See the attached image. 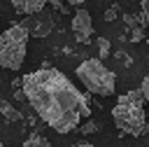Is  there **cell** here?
I'll return each instance as SVG.
<instances>
[{
    "label": "cell",
    "mask_w": 149,
    "mask_h": 147,
    "mask_svg": "<svg viewBox=\"0 0 149 147\" xmlns=\"http://www.w3.org/2000/svg\"><path fill=\"white\" fill-rule=\"evenodd\" d=\"M72 30H74V40L86 44L91 33H93V21H91V14L88 9H74V16H72Z\"/></svg>",
    "instance_id": "cell-6"
},
{
    "label": "cell",
    "mask_w": 149,
    "mask_h": 147,
    "mask_svg": "<svg viewBox=\"0 0 149 147\" xmlns=\"http://www.w3.org/2000/svg\"><path fill=\"white\" fill-rule=\"evenodd\" d=\"M23 26L28 28V35L33 37H47L51 30H54V19H51V12L49 9H40L35 14H30Z\"/></svg>",
    "instance_id": "cell-5"
},
{
    "label": "cell",
    "mask_w": 149,
    "mask_h": 147,
    "mask_svg": "<svg viewBox=\"0 0 149 147\" xmlns=\"http://www.w3.org/2000/svg\"><path fill=\"white\" fill-rule=\"evenodd\" d=\"M77 77L86 86L88 93L95 96H112L116 86V75L98 58H86L84 63L77 65Z\"/></svg>",
    "instance_id": "cell-3"
},
{
    "label": "cell",
    "mask_w": 149,
    "mask_h": 147,
    "mask_svg": "<svg viewBox=\"0 0 149 147\" xmlns=\"http://www.w3.org/2000/svg\"><path fill=\"white\" fill-rule=\"evenodd\" d=\"M140 93H142L144 98H149V77H147V79H142V86H140Z\"/></svg>",
    "instance_id": "cell-15"
},
{
    "label": "cell",
    "mask_w": 149,
    "mask_h": 147,
    "mask_svg": "<svg viewBox=\"0 0 149 147\" xmlns=\"http://www.w3.org/2000/svg\"><path fill=\"white\" fill-rule=\"evenodd\" d=\"M28 49V28L21 23H14L5 33H0V65L7 70H19L26 61Z\"/></svg>",
    "instance_id": "cell-4"
},
{
    "label": "cell",
    "mask_w": 149,
    "mask_h": 147,
    "mask_svg": "<svg viewBox=\"0 0 149 147\" xmlns=\"http://www.w3.org/2000/svg\"><path fill=\"white\" fill-rule=\"evenodd\" d=\"M123 21H126V23H128L130 28H135V26H140V23H137V16H135V14H123Z\"/></svg>",
    "instance_id": "cell-14"
},
{
    "label": "cell",
    "mask_w": 149,
    "mask_h": 147,
    "mask_svg": "<svg viewBox=\"0 0 149 147\" xmlns=\"http://www.w3.org/2000/svg\"><path fill=\"white\" fill-rule=\"evenodd\" d=\"M21 147H51V145H49V140H47L44 135H40V133H33V135H30V138H28V140L21 145Z\"/></svg>",
    "instance_id": "cell-9"
},
{
    "label": "cell",
    "mask_w": 149,
    "mask_h": 147,
    "mask_svg": "<svg viewBox=\"0 0 149 147\" xmlns=\"http://www.w3.org/2000/svg\"><path fill=\"white\" fill-rule=\"evenodd\" d=\"M0 147H2V142H0Z\"/></svg>",
    "instance_id": "cell-19"
},
{
    "label": "cell",
    "mask_w": 149,
    "mask_h": 147,
    "mask_svg": "<svg viewBox=\"0 0 149 147\" xmlns=\"http://www.w3.org/2000/svg\"><path fill=\"white\" fill-rule=\"evenodd\" d=\"M26 100L35 107L37 117L58 133H70L81 119L91 114L88 96H84L61 70L42 68L21 79Z\"/></svg>",
    "instance_id": "cell-1"
},
{
    "label": "cell",
    "mask_w": 149,
    "mask_h": 147,
    "mask_svg": "<svg viewBox=\"0 0 149 147\" xmlns=\"http://www.w3.org/2000/svg\"><path fill=\"white\" fill-rule=\"evenodd\" d=\"M49 2H51V7H54V9H58L61 14H70V12H72V9H70L65 2H61V0H49Z\"/></svg>",
    "instance_id": "cell-12"
},
{
    "label": "cell",
    "mask_w": 149,
    "mask_h": 147,
    "mask_svg": "<svg viewBox=\"0 0 149 147\" xmlns=\"http://www.w3.org/2000/svg\"><path fill=\"white\" fill-rule=\"evenodd\" d=\"M144 103H147V98L140 93V89H133V91L119 96L116 105L112 107V119H114L119 133H126L133 138H140L147 133Z\"/></svg>",
    "instance_id": "cell-2"
},
{
    "label": "cell",
    "mask_w": 149,
    "mask_h": 147,
    "mask_svg": "<svg viewBox=\"0 0 149 147\" xmlns=\"http://www.w3.org/2000/svg\"><path fill=\"white\" fill-rule=\"evenodd\" d=\"M61 2H65V5H84L86 0H61Z\"/></svg>",
    "instance_id": "cell-17"
},
{
    "label": "cell",
    "mask_w": 149,
    "mask_h": 147,
    "mask_svg": "<svg viewBox=\"0 0 149 147\" xmlns=\"http://www.w3.org/2000/svg\"><path fill=\"white\" fill-rule=\"evenodd\" d=\"M49 0H12V5H14V9L16 12H21V14H35V12H40V9H44V5H47Z\"/></svg>",
    "instance_id": "cell-7"
},
{
    "label": "cell",
    "mask_w": 149,
    "mask_h": 147,
    "mask_svg": "<svg viewBox=\"0 0 149 147\" xmlns=\"http://www.w3.org/2000/svg\"><path fill=\"white\" fill-rule=\"evenodd\" d=\"M74 147H93V145H88V142H79V145H74Z\"/></svg>",
    "instance_id": "cell-18"
},
{
    "label": "cell",
    "mask_w": 149,
    "mask_h": 147,
    "mask_svg": "<svg viewBox=\"0 0 149 147\" xmlns=\"http://www.w3.org/2000/svg\"><path fill=\"white\" fill-rule=\"evenodd\" d=\"M114 16H116V12H114V9H107V12H105V19H107V21H112Z\"/></svg>",
    "instance_id": "cell-16"
},
{
    "label": "cell",
    "mask_w": 149,
    "mask_h": 147,
    "mask_svg": "<svg viewBox=\"0 0 149 147\" xmlns=\"http://www.w3.org/2000/svg\"><path fill=\"white\" fill-rule=\"evenodd\" d=\"M0 112L5 114V119L7 121H19L21 119V114H19V110L12 105V103H7V100H2L0 98Z\"/></svg>",
    "instance_id": "cell-8"
},
{
    "label": "cell",
    "mask_w": 149,
    "mask_h": 147,
    "mask_svg": "<svg viewBox=\"0 0 149 147\" xmlns=\"http://www.w3.org/2000/svg\"><path fill=\"white\" fill-rule=\"evenodd\" d=\"M98 128H100V124H95V121H86V124H81V126H79V131H81L84 135H88V133H95Z\"/></svg>",
    "instance_id": "cell-11"
},
{
    "label": "cell",
    "mask_w": 149,
    "mask_h": 147,
    "mask_svg": "<svg viewBox=\"0 0 149 147\" xmlns=\"http://www.w3.org/2000/svg\"><path fill=\"white\" fill-rule=\"evenodd\" d=\"M142 37H144V30H142L140 26H135V28H133V35H130V40H133V42H140Z\"/></svg>",
    "instance_id": "cell-13"
},
{
    "label": "cell",
    "mask_w": 149,
    "mask_h": 147,
    "mask_svg": "<svg viewBox=\"0 0 149 147\" xmlns=\"http://www.w3.org/2000/svg\"><path fill=\"white\" fill-rule=\"evenodd\" d=\"M95 44H98V51H100V58H98V61L107 58V56H109V40H105V37H98V40H95Z\"/></svg>",
    "instance_id": "cell-10"
}]
</instances>
